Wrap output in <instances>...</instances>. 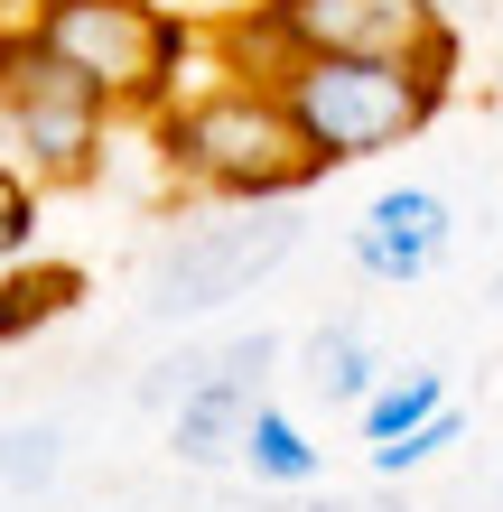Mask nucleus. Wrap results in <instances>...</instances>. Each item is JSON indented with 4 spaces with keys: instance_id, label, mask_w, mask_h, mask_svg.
I'll use <instances>...</instances> for the list:
<instances>
[{
    "instance_id": "1",
    "label": "nucleus",
    "mask_w": 503,
    "mask_h": 512,
    "mask_svg": "<svg viewBox=\"0 0 503 512\" xmlns=\"http://www.w3.org/2000/svg\"><path fill=\"white\" fill-rule=\"evenodd\" d=\"M150 149L177 187H196L215 205H289L327 177L317 149L299 140V122H289L280 84H261V75L187 84L168 112H150Z\"/></svg>"
},
{
    "instance_id": "2",
    "label": "nucleus",
    "mask_w": 503,
    "mask_h": 512,
    "mask_svg": "<svg viewBox=\"0 0 503 512\" xmlns=\"http://www.w3.org/2000/svg\"><path fill=\"white\" fill-rule=\"evenodd\" d=\"M28 38L94 84L112 103V122H150V112H168L187 94L205 28L187 10H168V0H38Z\"/></svg>"
},
{
    "instance_id": "3",
    "label": "nucleus",
    "mask_w": 503,
    "mask_h": 512,
    "mask_svg": "<svg viewBox=\"0 0 503 512\" xmlns=\"http://www.w3.org/2000/svg\"><path fill=\"white\" fill-rule=\"evenodd\" d=\"M457 84L429 66H401V56H299L280 75V103L299 140L317 149V168H364L392 159L401 140H420L438 112H448Z\"/></svg>"
},
{
    "instance_id": "4",
    "label": "nucleus",
    "mask_w": 503,
    "mask_h": 512,
    "mask_svg": "<svg viewBox=\"0 0 503 512\" xmlns=\"http://www.w3.org/2000/svg\"><path fill=\"white\" fill-rule=\"evenodd\" d=\"M299 252V215L289 205H224V215H187L159 243L150 280H140V308L159 326H196L233 308V298H252L271 270Z\"/></svg>"
},
{
    "instance_id": "5",
    "label": "nucleus",
    "mask_w": 503,
    "mask_h": 512,
    "mask_svg": "<svg viewBox=\"0 0 503 512\" xmlns=\"http://www.w3.org/2000/svg\"><path fill=\"white\" fill-rule=\"evenodd\" d=\"M103 140H112V103L75 66H56L28 28H10L0 38V149L38 187H94Z\"/></svg>"
},
{
    "instance_id": "6",
    "label": "nucleus",
    "mask_w": 503,
    "mask_h": 512,
    "mask_svg": "<svg viewBox=\"0 0 503 512\" xmlns=\"http://www.w3.org/2000/svg\"><path fill=\"white\" fill-rule=\"evenodd\" d=\"M261 10L289 38V66L299 56H401V66H429L448 84L466 66L448 0H261Z\"/></svg>"
},
{
    "instance_id": "7",
    "label": "nucleus",
    "mask_w": 503,
    "mask_h": 512,
    "mask_svg": "<svg viewBox=\"0 0 503 512\" xmlns=\"http://www.w3.org/2000/svg\"><path fill=\"white\" fill-rule=\"evenodd\" d=\"M271 364H280V336H233L205 354V373L168 401V457L177 466H196V475H215V466H243V429H252V410L271 401Z\"/></svg>"
},
{
    "instance_id": "8",
    "label": "nucleus",
    "mask_w": 503,
    "mask_h": 512,
    "mask_svg": "<svg viewBox=\"0 0 503 512\" xmlns=\"http://www.w3.org/2000/svg\"><path fill=\"white\" fill-rule=\"evenodd\" d=\"M345 252L382 289H420L429 270L457 252V215H448V196H438V187H382L364 215H354Z\"/></svg>"
},
{
    "instance_id": "9",
    "label": "nucleus",
    "mask_w": 503,
    "mask_h": 512,
    "mask_svg": "<svg viewBox=\"0 0 503 512\" xmlns=\"http://www.w3.org/2000/svg\"><path fill=\"white\" fill-rule=\"evenodd\" d=\"M373 382H382V354L364 336V317H327V326H308V345H299V391L308 401H327V410H364L373 401Z\"/></svg>"
},
{
    "instance_id": "10",
    "label": "nucleus",
    "mask_w": 503,
    "mask_h": 512,
    "mask_svg": "<svg viewBox=\"0 0 503 512\" xmlns=\"http://www.w3.org/2000/svg\"><path fill=\"white\" fill-rule=\"evenodd\" d=\"M243 475H252V485H271V494H308V485H327V447L308 438L299 410L261 401L252 429H243Z\"/></svg>"
},
{
    "instance_id": "11",
    "label": "nucleus",
    "mask_w": 503,
    "mask_h": 512,
    "mask_svg": "<svg viewBox=\"0 0 503 512\" xmlns=\"http://www.w3.org/2000/svg\"><path fill=\"white\" fill-rule=\"evenodd\" d=\"M84 308V270L75 261H38V252H19L10 261V280H0V345H19V336H47L56 317H75Z\"/></svg>"
},
{
    "instance_id": "12",
    "label": "nucleus",
    "mask_w": 503,
    "mask_h": 512,
    "mask_svg": "<svg viewBox=\"0 0 503 512\" xmlns=\"http://www.w3.org/2000/svg\"><path fill=\"white\" fill-rule=\"evenodd\" d=\"M457 391H448V373L438 364H410V373H382L373 382V401L354 410V429H364V447H382V438H401V429H420V419H438Z\"/></svg>"
},
{
    "instance_id": "13",
    "label": "nucleus",
    "mask_w": 503,
    "mask_h": 512,
    "mask_svg": "<svg viewBox=\"0 0 503 512\" xmlns=\"http://www.w3.org/2000/svg\"><path fill=\"white\" fill-rule=\"evenodd\" d=\"M56 475H66V429H47V419L0 429V485L10 494H47Z\"/></svg>"
},
{
    "instance_id": "14",
    "label": "nucleus",
    "mask_w": 503,
    "mask_h": 512,
    "mask_svg": "<svg viewBox=\"0 0 503 512\" xmlns=\"http://www.w3.org/2000/svg\"><path fill=\"white\" fill-rule=\"evenodd\" d=\"M457 429H466V410L448 401L438 419H420V429H401V438L364 447V457H373V475H382V485H392V475H420V466H438V457H448V447H457Z\"/></svg>"
},
{
    "instance_id": "15",
    "label": "nucleus",
    "mask_w": 503,
    "mask_h": 512,
    "mask_svg": "<svg viewBox=\"0 0 503 512\" xmlns=\"http://www.w3.org/2000/svg\"><path fill=\"white\" fill-rule=\"evenodd\" d=\"M38 224H47V187L10 159V149H0V261L38 252Z\"/></svg>"
},
{
    "instance_id": "16",
    "label": "nucleus",
    "mask_w": 503,
    "mask_h": 512,
    "mask_svg": "<svg viewBox=\"0 0 503 512\" xmlns=\"http://www.w3.org/2000/svg\"><path fill=\"white\" fill-rule=\"evenodd\" d=\"M289 512H410L392 485H364V494H336V485H308L299 503H289Z\"/></svg>"
},
{
    "instance_id": "17",
    "label": "nucleus",
    "mask_w": 503,
    "mask_h": 512,
    "mask_svg": "<svg viewBox=\"0 0 503 512\" xmlns=\"http://www.w3.org/2000/svg\"><path fill=\"white\" fill-rule=\"evenodd\" d=\"M38 19V0H0V38H10V28H28Z\"/></svg>"
},
{
    "instance_id": "18",
    "label": "nucleus",
    "mask_w": 503,
    "mask_h": 512,
    "mask_svg": "<svg viewBox=\"0 0 503 512\" xmlns=\"http://www.w3.org/2000/svg\"><path fill=\"white\" fill-rule=\"evenodd\" d=\"M448 10H457V0H448Z\"/></svg>"
}]
</instances>
